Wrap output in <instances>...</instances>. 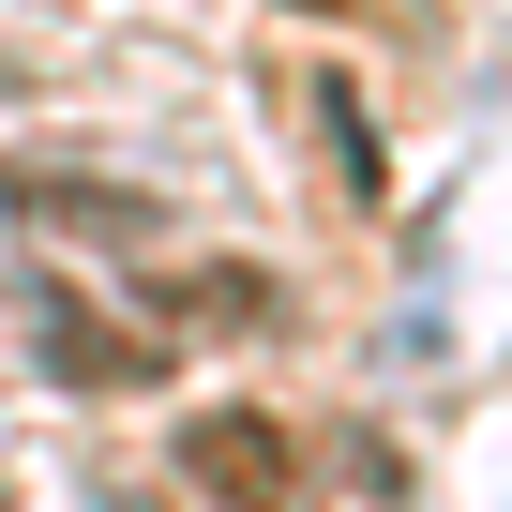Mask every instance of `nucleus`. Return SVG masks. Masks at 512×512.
I'll use <instances>...</instances> for the list:
<instances>
[{
  "instance_id": "f257e3e1",
  "label": "nucleus",
  "mask_w": 512,
  "mask_h": 512,
  "mask_svg": "<svg viewBox=\"0 0 512 512\" xmlns=\"http://www.w3.org/2000/svg\"><path fill=\"white\" fill-rule=\"evenodd\" d=\"M166 467H181L211 512H302V437H287L272 407H196V422L166 437Z\"/></svg>"
},
{
  "instance_id": "f03ea898",
  "label": "nucleus",
  "mask_w": 512,
  "mask_h": 512,
  "mask_svg": "<svg viewBox=\"0 0 512 512\" xmlns=\"http://www.w3.org/2000/svg\"><path fill=\"white\" fill-rule=\"evenodd\" d=\"M0 211H31V226H61V241H106V256H151V241H166V196L76 181V166H0Z\"/></svg>"
},
{
  "instance_id": "7ed1b4c3",
  "label": "nucleus",
  "mask_w": 512,
  "mask_h": 512,
  "mask_svg": "<svg viewBox=\"0 0 512 512\" xmlns=\"http://www.w3.org/2000/svg\"><path fill=\"white\" fill-rule=\"evenodd\" d=\"M31 347H46V362H61V377H76V392H136V377H151V347H136V332H121V317H91V302H76V287H61V272H46V287H31Z\"/></svg>"
},
{
  "instance_id": "20e7f679",
  "label": "nucleus",
  "mask_w": 512,
  "mask_h": 512,
  "mask_svg": "<svg viewBox=\"0 0 512 512\" xmlns=\"http://www.w3.org/2000/svg\"><path fill=\"white\" fill-rule=\"evenodd\" d=\"M302 121H317L332 196H377V121H362V91H347V76H302Z\"/></svg>"
}]
</instances>
